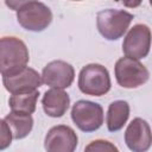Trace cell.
<instances>
[{
	"mask_svg": "<svg viewBox=\"0 0 152 152\" xmlns=\"http://www.w3.org/2000/svg\"><path fill=\"white\" fill-rule=\"evenodd\" d=\"M5 4L17 12L19 25L27 31L42 32L52 21L51 10L42 1H6Z\"/></svg>",
	"mask_w": 152,
	"mask_h": 152,
	"instance_id": "cell-1",
	"label": "cell"
},
{
	"mask_svg": "<svg viewBox=\"0 0 152 152\" xmlns=\"http://www.w3.org/2000/svg\"><path fill=\"white\" fill-rule=\"evenodd\" d=\"M28 61V49L21 39L13 36L0 38V74L2 76L27 66Z\"/></svg>",
	"mask_w": 152,
	"mask_h": 152,
	"instance_id": "cell-2",
	"label": "cell"
},
{
	"mask_svg": "<svg viewBox=\"0 0 152 152\" xmlns=\"http://www.w3.org/2000/svg\"><path fill=\"white\" fill-rule=\"evenodd\" d=\"M134 15L124 10L106 8L96 14V26L107 40H118L129 27Z\"/></svg>",
	"mask_w": 152,
	"mask_h": 152,
	"instance_id": "cell-3",
	"label": "cell"
},
{
	"mask_svg": "<svg viewBox=\"0 0 152 152\" xmlns=\"http://www.w3.org/2000/svg\"><path fill=\"white\" fill-rule=\"evenodd\" d=\"M78 89L81 93L90 96H102L110 90L112 82L109 71L99 63L84 65L78 74Z\"/></svg>",
	"mask_w": 152,
	"mask_h": 152,
	"instance_id": "cell-4",
	"label": "cell"
},
{
	"mask_svg": "<svg viewBox=\"0 0 152 152\" xmlns=\"http://www.w3.org/2000/svg\"><path fill=\"white\" fill-rule=\"evenodd\" d=\"M71 120L76 127L86 133L97 131L104 120L103 108L100 103L89 100H78L72 104Z\"/></svg>",
	"mask_w": 152,
	"mask_h": 152,
	"instance_id": "cell-5",
	"label": "cell"
},
{
	"mask_svg": "<svg viewBox=\"0 0 152 152\" xmlns=\"http://www.w3.org/2000/svg\"><path fill=\"white\" fill-rule=\"evenodd\" d=\"M114 75L118 84L126 89H134L145 84L150 78L148 69L137 59L121 57L114 65Z\"/></svg>",
	"mask_w": 152,
	"mask_h": 152,
	"instance_id": "cell-6",
	"label": "cell"
},
{
	"mask_svg": "<svg viewBox=\"0 0 152 152\" xmlns=\"http://www.w3.org/2000/svg\"><path fill=\"white\" fill-rule=\"evenodd\" d=\"M151 48V30L145 24H137L127 32L122 43L125 57L141 59L147 57Z\"/></svg>",
	"mask_w": 152,
	"mask_h": 152,
	"instance_id": "cell-7",
	"label": "cell"
},
{
	"mask_svg": "<svg viewBox=\"0 0 152 152\" xmlns=\"http://www.w3.org/2000/svg\"><path fill=\"white\" fill-rule=\"evenodd\" d=\"M42 83L55 89H66L75 80L74 66L62 59L49 62L42 71Z\"/></svg>",
	"mask_w": 152,
	"mask_h": 152,
	"instance_id": "cell-8",
	"label": "cell"
},
{
	"mask_svg": "<svg viewBox=\"0 0 152 152\" xmlns=\"http://www.w3.org/2000/svg\"><path fill=\"white\" fill-rule=\"evenodd\" d=\"M78 144L76 132L66 125H57L51 127L44 139V148L46 152H75Z\"/></svg>",
	"mask_w": 152,
	"mask_h": 152,
	"instance_id": "cell-9",
	"label": "cell"
},
{
	"mask_svg": "<svg viewBox=\"0 0 152 152\" xmlns=\"http://www.w3.org/2000/svg\"><path fill=\"white\" fill-rule=\"evenodd\" d=\"M2 84L8 93L18 94L37 90L43 83L37 70L25 66L15 72L2 76Z\"/></svg>",
	"mask_w": 152,
	"mask_h": 152,
	"instance_id": "cell-10",
	"label": "cell"
},
{
	"mask_svg": "<svg viewBox=\"0 0 152 152\" xmlns=\"http://www.w3.org/2000/svg\"><path fill=\"white\" fill-rule=\"evenodd\" d=\"M125 142L132 152H147L152 144L148 122L142 118H134L125 131Z\"/></svg>",
	"mask_w": 152,
	"mask_h": 152,
	"instance_id": "cell-11",
	"label": "cell"
},
{
	"mask_svg": "<svg viewBox=\"0 0 152 152\" xmlns=\"http://www.w3.org/2000/svg\"><path fill=\"white\" fill-rule=\"evenodd\" d=\"M44 113L50 118H62L70 107V96L62 89L51 88L42 97Z\"/></svg>",
	"mask_w": 152,
	"mask_h": 152,
	"instance_id": "cell-12",
	"label": "cell"
},
{
	"mask_svg": "<svg viewBox=\"0 0 152 152\" xmlns=\"http://www.w3.org/2000/svg\"><path fill=\"white\" fill-rule=\"evenodd\" d=\"M129 118V104L125 100L113 101L108 106L106 122L109 132L120 131L127 122Z\"/></svg>",
	"mask_w": 152,
	"mask_h": 152,
	"instance_id": "cell-13",
	"label": "cell"
},
{
	"mask_svg": "<svg viewBox=\"0 0 152 152\" xmlns=\"http://www.w3.org/2000/svg\"><path fill=\"white\" fill-rule=\"evenodd\" d=\"M5 122L12 132V137L15 140L26 138L33 128V118L31 114L11 112L5 116Z\"/></svg>",
	"mask_w": 152,
	"mask_h": 152,
	"instance_id": "cell-14",
	"label": "cell"
},
{
	"mask_svg": "<svg viewBox=\"0 0 152 152\" xmlns=\"http://www.w3.org/2000/svg\"><path fill=\"white\" fill-rule=\"evenodd\" d=\"M38 97H39L38 90L12 94L8 100V106L11 108V112L33 114L36 110Z\"/></svg>",
	"mask_w": 152,
	"mask_h": 152,
	"instance_id": "cell-15",
	"label": "cell"
},
{
	"mask_svg": "<svg viewBox=\"0 0 152 152\" xmlns=\"http://www.w3.org/2000/svg\"><path fill=\"white\" fill-rule=\"evenodd\" d=\"M83 152H120L119 148L110 141L104 139H96L90 141Z\"/></svg>",
	"mask_w": 152,
	"mask_h": 152,
	"instance_id": "cell-16",
	"label": "cell"
},
{
	"mask_svg": "<svg viewBox=\"0 0 152 152\" xmlns=\"http://www.w3.org/2000/svg\"><path fill=\"white\" fill-rule=\"evenodd\" d=\"M12 140H13L12 132L7 126V124L5 122V120L1 119L0 120V151L10 147L12 144Z\"/></svg>",
	"mask_w": 152,
	"mask_h": 152,
	"instance_id": "cell-17",
	"label": "cell"
},
{
	"mask_svg": "<svg viewBox=\"0 0 152 152\" xmlns=\"http://www.w3.org/2000/svg\"><path fill=\"white\" fill-rule=\"evenodd\" d=\"M124 5H125V6H133V7H134V6H138V5H140V2H137V4H127V2H125Z\"/></svg>",
	"mask_w": 152,
	"mask_h": 152,
	"instance_id": "cell-18",
	"label": "cell"
},
{
	"mask_svg": "<svg viewBox=\"0 0 152 152\" xmlns=\"http://www.w3.org/2000/svg\"><path fill=\"white\" fill-rule=\"evenodd\" d=\"M0 120H1V119H0Z\"/></svg>",
	"mask_w": 152,
	"mask_h": 152,
	"instance_id": "cell-19",
	"label": "cell"
}]
</instances>
